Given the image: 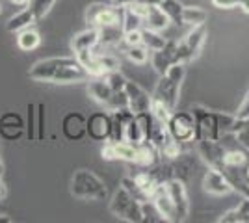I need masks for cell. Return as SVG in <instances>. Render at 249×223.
Masks as SVG:
<instances>
[{"label": "cell", "mask_w": 249, "mask_h": 223, "mask_svg": "<svg viewBox=\"0 0 249 223\" xmlns=\"http://www.w3.org/2000/svg\"><path fill=\"white\" fill-rule=\"evenodd\" d=\"M110 212L115 218L123 220L128 223H142L143 222V214H142V199L134 197L130 191L119 186L115 193L112 195L110 201Z\"/></svg>", "instance_id": "cell-3"}, {"label": "cell", "mask_w": 249, "mask_h": 223, "mask_svg": "<svg viewBox=\"0 0 249 223\" xmlns=\"http://www.w3.org/2000/svg\"><path fill=\"white\" fill-rule=\"evenodd\" d=\"M39 45H41V35H39L37 30H34L32 26L24 28L21 32H17V47L21 51H24V52L36 51Z\"/></svg>", "instance_id": "cell-26"}, {"label": "cell", "mask_w": 249, "mask_h": 223, "mask_svg": "<svg viewBox=\"0 0 249 223\" xmlns=\"http://www.w3.org/2000/svg\"><path fill=\"white\" fill-rule=\"evenodd\" d=\"M26 130V123L17 112H8L0 117V136L6 139H19Z\"/></svg>", "instance_id": "cell-16"}, {"label": "cell", "mask_w": 249, "mask_h": 223, "mask_svg": "<svg viewBox=\"0 0 249 223\" xmlns=\"http://www.w3.org/2000/svg\"><path fill=\"white\" fill-rule=\"evenodd\" d=\"M142 214L145 223H164V218L151 199H142Z\"/></svg>", "instance_id": "cell-34"}, {"label": "cell", "mask_w": 249, "mask_h": 223, "mask_svg": "<svg viewBox=\"0 0 249 223\" xmlns=\"http://www.w3.org/2000/svg\"><path fill=\"white\" fill-rule=\"evenodd\" d=\"M86 119L80 112H69L62 119V132L69 141H80L86 136Z\"/></svg>", "instance_id": "cell-13"}, {"label": "cell", "mask_w": 249, "mask_h": 223, "mask_svg": "<svg viewBox=\"0 0 249 223\" xmlns=\"http://www.w3.org/2000/svg\"><path fill=\"white\" fill-rule=\"evenodd\" d=\"M158 8L167 15V19L173 24H182V10L184 6L178 0H160Z\"/></svg>", "instance_id": "cell-31"}, {"label": "cell", "mask_w": 249, "mask_h": 223, "mask_svg": "<svg viewBox=\"0 0 249 223\" xmlns=\"http://www.w3.org/2000/svg\"><path fill=\"white\" fill-rule=\"evenodd\" d=\"M101 154L104 160H124V162L134 164L136 145L130 141H104Z\"/></svg>", "instance_id": "cell-11"}, {"label": "cell", "mask_w": 249, "mask_h": 223, "mask_svg": "<svg viewBox=\"0 0 249 223\" xmlns=\"http://www.w3.org/2000/svg\"><path fill=\"white\" fill-rule=\"evenodd\" d=\"M106 110L108 112H115V110H121V108H128V97H126V91H114L112 93V99L108 101L106 104Z\"/></svg>", "instance_id": "cell-39"}, {"label": "cell", "mask_w": 249, "mask_h": 223, "mask_svg": "<svg viewBox=\"0 0 249 223\" xmlns=\"http://www.w3.org/2000/svg\"><path fill=\"white\" fill-rule=\"evenodd\" d=\"M212 4H214L216 8H221V10H231V8L238 6L240 0H212Z\"/></svg>", "instance_id": "cell-47"}, {"label": "cell", "mask_w": 249, "mask_h": 223, "mask_svg": "<svg viewBox=\"0 0 249 223\" xmlns=\"http://www.w3.org/2000/svg\"><path fill=\"white\" fill-rule=\"evenodd\" d=\"M242 10L246 11V13H249V0H240V4H238Z\"/></svg>", "instance_id": "cell-49"}, {"label": "cell", "mask_w": 249, "mask_h": 223, "mask_svg": "<svg viewBox=\"0 0 249 223\" xmlns=\"http://www.w3.org/2000/svg\"><path fill=\"white\" fill-rule=\"evenodd\" d=\"M180 153H182V147H180V143L178 141H175V139L169 136V139H167L166 143L162 145V149H160V158H166V160H175L180 156Z\"/></svg>", "instance_id": "cell-38"}, {"label": "cell", "mask_w": 249, "mask_h": 223, "mask_svg": "<svg viewBox=\"0 0 249 223\" xmlns=\"http://www.w3.org/2000/svg\"><path fill=\"white\" fill-rule=\"evenodd\" d=\"M244 173H246V177H248V181H249V164H248V168H246V171H244Z\"/></svg>", "instance_id": "cell-52"}, {"label": "cell", "mask_w": 249, "mask_h": 223, "mask_svg": "<svg viewBox=\"0 0 249 223\" xmlns=\"http://www.w3.org/2000/svg\"><path fill=\"white\" fill-rule=\"evenodd\" d=\"M236 210L240 214V223H249V199L242 197V201L236 206Z\"/></svg>", "instance_id": "cell-45"}, {"label": "cell", "mask_w": 249, "mask_h": 223, "mask_svg": "<svg viewBox=\"0 0 249 223\" xmlns=\"http://www.w3.org/2000/svg\"><path fill=\"white\" fill-rule=\"evenodd\" d=\"M178 91H180L178 82L169 78L167 74H160V80L156 82V87L151 97L160 101L162 104H166L173 112V110H177V104H178Z\"/></svg>", "instance_id": "cell-9"}, {"label": "cell", "mask_w": 249, "mask_h": 223, "mask_svg": "<svg viewBox=\"0 0 249 223\" xmlns=\"http://www.w3.org/2000/svg\"><path fill=\"white\" fill-rule=\"evenodd\" d=\"M45 138V104H37V141Z\"/></svg>", "instance_id": "cell-41"}, {"label": "cell", "mask_w": 249, "mask_h": 223, "mask_svg": "<svg viewBox=\"0 0 249 223\" xmlns=\"http://www.w3.org/2000/svg\"><path fill=\"white\" fill-rule=\"evenodd\" d=\"M173 64H177V39H167V43L151 52V65L158 74H164Z\"/></svg>", "instance_id": "cell-10"}, {"label": "cell", "mask_w": 249, "mask_h": 223, "mask_svg": "<svg viewBox=\"0 0 249 223\" xmlns=\"http://www.w3.org/2000/svg\"><path fill=\"white\" fill-rule=\"evenodd\" d=\"M115 6H121V8H126V6H132V4H145V6H158L160 0H114Z\"/></svg>", "instance_id": "cell-43"}, {"label": "cell", "mask_w": 249, "mask_h": 223, "mask_svg": "<svg viewBox=\"0 0 249 223\" xmlns=\"http://www.w3.org/2000/svg\"><path fill=\"white\" fill-rule=\"evenodd\" d=\"M123 43L126 47L130 45H140L142 43V30H132V32L123 34Z\"/></svg>", "instance_id": "cell-42"}, {"label": "cell", "mask_w": 249, "mask_h": 223, "mask_svg": "<svg viewBox=\"0 0 249 223\" xmlns=\"http://www.w3.org/2000/svg\"><path fill=\"white\" fill-rule=\"evenodd\" d=\"M88 93H89V97L93 99L95 103L106 106L108 101L112 99V93H114V91L110 89V86L106 84L101 76H97V78H91V80L88 82Z\"/></svg>", "instance_id": "cell-21"}, {"label": "cell", "mask_w": 249, "mask_h": 223, "mask_svg": "<svg viewBox=\"0 0 249 223\" xmlns=\"http://www.w3.org/2000/svg\"><path fill=\"white\" fill-rule=\"evenodd\" d=\"M203 190L210 193V195H216V197H221V195H227L232 191L231 184L227 182V179L223 177V173L216 168H208V171L203 177Z\"/></svg>", "instance_id": "cell-14"}, {"label": "cell", "mask_w": 249, "mask_h": 223, "mask_svg": "<svg viewBox=\"0 0 249 223\" xmlns=\"http://www.w3.org/2000/svg\"><path fill=\"white\" fill-rule=\"evenodd\" d=\"M132 179H134L136 186H138V190H140L143 199H151V195L160 186V182L156 181L155 175L147 170V168H143V171H138L136 175H132Z\"/></svg>", "instance_id": "cell-20"}, {"label": "cell", "mask_w": 249, "mask_h": 223, "mask_svg": "<svg viewBox=\"0 0 249 223\" xmlns=\"http://www.w3.org/2000/svg\"><path fill=\"white\" fill-rule=\"evenodd\" d=\"M160 160V151L149 143V141H142L136 145V160L134 164L138 168H151Z\"/></svg>", "instance_id": "cell-19"}, {"label": "cell", "mask_w": 249, "mask_h": 223, "mask_svg": "<svg viewBox=\"0 0 249 223\" xmlns=\"http://www.w3.org/2000/svg\"><path fill=\"white\" fill-rule=\"evenodd\" d=\"M6 193H8V190H6V184L2 182V179H0V199H4L6 197Z\"/></svg>", "instance_id": "cell-48"}, {"label": "cell", "mask_w": 249, "mask_h": 223, "mask_svg": "<svg viewBox=\"0 0 249 223\" xmlns=\"http://www.w3.org/2000/svg\"><path fill=\"white\" fill-rule=\"evenodd\" d=\"M124 141H130V143H142V141H145V132H143V127H142V123H140V119L138 116L134 114V117L126 123V127H124Z\"/></svg>", "instance_id": "cell-30"}, {"label": "cell", "mask_w": 249, "mask_h": 223, "mask_svg": "<svg viewBox=\"0 0 249 223\" xmlns=\"http://www.w3.org/2000/svg\"><path fill=\"white\" fill-rule=\"evenodd\" d=\"M34 22H37V21H36L32 10L26 6L24 10H21L19 13H15L13 17H10V21L6 22V28H8L10 32L17 34V32H21V30H24V28H28V26H32Z\"/></svg>", "instance_id": "cell-25"}, {"label": "cell", "mask_w": 249, "mask_h": 223, "mask_svg": "<svg viewBox=\"0 0 249 223\" xmlns=\"http://www.w3.org/2000/svg\"><path fill=\"white\" fill-rule=\"evenodd\" d=\"M196 119V141L199 139H219L223 136L219 127V112L205 106H194L190 110Z\"/></svg>", "instance_id": "cell-5"}, {"label": "cell", "mask_w": 249, "mask_h": 223, "mask_svg": "<svg viewBox=\"0 0 249 223\" xmlns=\"http://www.w3.org/2000/svg\"><path fill=\"white\" fill-rule=\"evenodd\" d=\"M166 190L173 201L177 214V223L178 222H186L188 216H190V197H188L186 190V182L178 181V179H171L166 182Z\"/></svg>", "instance_id": "cell-7"}, {"label": "cell", "mask_w": 249, "mask_h": 223, "mask_svg": "<svg viewBox=\"0 0 249 223\" xmlns=\"http://www.w3.org/2000/svg\"><path fill=\"white\" fill-rule=\"evenodd\" d=\"M197 149L201 158L208 164V168H219L223 164L225 145L221 139H199Z\"/></svg>", "instance_id": "cell-12"}, {"label": "cell", "mask_w": 249, "mask_h": 223, "mask_svg": "<svg viewBox=\"0 0 249 223\" xmlns=\"http://www.w3.org/2000/svg\"><path fill=\"white\" fill-rule=\"evenodd\" d=\"M112 132V114L106 112H95L86 119V134L95 141H108Z\"/></svg>", "instance_id": "cell-8"}, {"label": "cell", "mask_w": 249, "mask_h": 223, "mask_svg": "<svg viewBox=\"0 0 249 223\" xmlns=\"http://www.w3.org/2000/svg\"><path fill=\"white\" fill-rule=\"evenodd\" d=\"M126 58H128V62H132L136 65H143L147 64V60H149V51H147L145 47L140 43V45H130V47H126Z\"/></svg>", "instance_id": "cell-33"}, {"label": "cell", "mask_w": 249, "mask_h": 223, "mask_svg": "<svg viewBox=\"0 0 249 223\" xmlns=\"http://www.w3.org/2000/svg\"><path fill=\"white\" fill-rule=\"evenodd\" d=\"M101 78H103L106 84L110 86V89H112V91H123L124 87H126V82H128V80H126V78H124L123 74L119 73L117 69L108 71V73L103 74Z\"/></svg>", "instance_id": "cell-36"}, {"label": "cell", "mask_w": 249, "mask_h": 223, "mask_svg": "<svg viewBox=\"0 0 249 223\" xmlns=\"http://www.w3.org/2000/svg\"><path fill=\"white\" fill-rule=\"evenodd\" d=\"M234 117L240 119V121H249V93L242 101V104L238 106V112L234 114Z\"/></svg>", "instance_id": "cell-44"}, {"label": "cell", "mask_w": 249, "mask_h": 223, "mask_svg": "<svg viewBox=\"0 0 249 223\" xmlns=\"http://www.w3.org/2000/svg\"><path fill=\"white\" fill-rule=\"evenodd\" d=\"M149 112H151V114H153L156 119L164 121V123H166L167 119H169V116H171V110H169L166 104H162L160 101L153 99V97H151V110H149Z\"/></svg>", "instance_id": "cell-40"}, {"label": "cell", "mask_w": 249, "mask_h": 223, "mask_svg": "<svg viewBox=\"0 0 249 223\" xmlns=\"http://www.w3.org/2000/svg\"><path fill=\"white\" fill-rule=\"evenodd\" d=\"M123 43V28L121 26H106L99 28V47L112 49L115 45Z\"/></svg>", "instance_id": "cell-27"}, {"label": "cell", "mask_w": 249, "mask_h": 223, "mask_svg": "<svg viewBox=\"0 0 249 223\" xmlns=\"http://www.w3.org/2000/svg\"><path fill=\"white\" fill-rule=\"evenodd\" d=\"M71 47L74 51V56L82 52H91L99 47V28L89 26L88 30H82L80 34H76L71 41Z\"/></svg>", "instance_id": "cell-18"}, {"label": "cell", "mask_w": 249, "mask_h": 223, "mask_svg": "<svg viewBox=\"0 0 249 223\" xmlns=\"http://www.w3.org/2000/svg\"><path fill=\"white\" fill-rule=\"evenodd\" d=\"M86 22L93 28L106 26H121L123 22V8L115 4H101L95 2L86 10Z\"/></svg>", "instance_id": "cell-4"}, {"label": "cell", "mask_w": 249, "mask_h": 223, "mask_svg": "<svg viewBox=\"0 0 249 223\" xmlns=\"http://www.w3.org/2000/svg\"><path fill=\"white\" fill-rule=\"evenodd\" d=\"M143 26V19L140 15H136L130 8H123V22H121V28L124 32H132V30H142Z\"/></svg>", "instance_id": "cell-32"}, {"label": "cell", "mask_w": 249, "mask_h": 223, "mask_svg": "<svg viewBox=\"0 0 249 223\" xmlns=\"http://www.w3.org/2000/svg\"><path fill=\"white\" fill-rule=\"evenodd\" d=\"M2 171H4V166H2V162H0V177H2Z\"/></svg>", "instance_id": "cell-53"}, {"label": "cell", "mask_w": 249, "mask_h": 223, "mask_svg": "<svg viewBox=\"0 0 249 223\" xmlns=\"http://www.w3.org/2000/svg\"><path fill=\"white\" fill-rule=\"evenodd\" d=\"M28 116H26V136L30 141H37V104H28Z\"/></svg>", "instance_id": "cell-35"}, {"label": "cell", "mask_w": 249, "mask_h": 223, "mask_svg": "<svg viewBox=\"0 0 249 223\" xmlns=\"http://www.w3.org/2000/svg\"><path fill=\"white\" fill-rule=\"evenodd\" d=\"M54 2H56V0H28L26 6L32 10L36 21H39V19H43V17L51 11V8L54 6Z\"/></svg>", "instance_id": "cell-37"}, {"label": "cell", "mask_w": 249, "mask_h": 223, "mask_svg": "<svg viewBox=\"0 0 249 223\" xmlns=\"http://www.w3.org/2000/svg\"><path fill=\"white\" fill-rule=\"evenodd\" d=\"M219 223H240V214L236 208H232V210H227V212L223 214L221 218L218 220Z\"/></svg>", "instance_id": "cell-46"}, {"label": "cell", "mask_w": 249, "mask_h": 223, "mask_svg": "<svg viewBox=\"0 0 249 223\" xmlns=\"http://www.w3.org/2000/svg\"><path fill=\"white\" fill-rule=\"evenodd\" d=\"M205 41H207V28H205V24H201V26H192V30H190V32L186 34V37H184V43L188 45V49L192 51L194 58L199 56Z\"/></svg>", "instance_id": "cell-24"}, {"label": "cell", "mask_w": 249, "mask_h": 223, "mask_svg": "<svg viewBox=\"0 0 249 223\" xmlns=\"http://www.w3.org/2000/svg\"><path fill=\"white\" fill-rule=\"evenodd\" d=\"M208 19V13L199 6H184L182 10V24L190 26H201Z\"/></svg>", "instance_id": "cell-29"}, {"label": "cell", "mask_w": 249, "mask_h": 223, "mask_svg": "<svg viewBox=\"0 0 249 223\" xmlns=\"http://www.w3.org/2000/svg\"><path fill=\"white\" fill-rule=\"evenodd\" d=\"M11 4H15V6H26L28 4V0H10Z\"/></svg>", "instance_id": "cell-51"}, {"label": "cell", "mask_w": 249, "mask_h": 223, "mask_svg": "<svg viewBox=\"0 0 249 223\" xmlns=\"http://www.w3.org/2000/svg\"><path fill=\"white\" fill-rule=\"evenodd\" d=\"M0 223H11V218L8 214H0Z\"/></svg>", "instance_id": "cell-50"}, {"label": "cell", "mask_w": 249, "mask_h": 223, "mask_svg": "<svg viewBox=\"0 0 249 223\" xmlns=\"http://www.w3.org/2000/svg\"><path fill=\"white\" fill-rule=\"evenodd\" d=\"M28 76L36 82H49V84H78L91 80V74L86 71V67L78 62L76 56L39 60L30 67Z\"/></svg>", "instance_id": "cell-1"}, {"label": "cell", "mask_w": 249, "mask_h": 223, "mask_svg": "<svg viewBox=\"0 0 249 223\" xmlns=\"http://www.w3.org/2000/svg\"><path fill=\"white\" fill-rule=\"evenodd\" d=\"M71 193L76 199H91V201H103L106 199V186L104 182L89 170L74 171L71 179Z\"/></svg>", "instance_id": "cell-2"}, {"label": "cell", "mask_w": 249, "mask_h": 223, "mask_svg": "<svg viewBox=\"0 0 249 223\" xmlns=\"http://www.w3.org/2000/svg\"><path fill=\"white\" fill-rule=\"evenodd\" d=\"M166 127L169 136L182 143H190L196 141V119L192 112H177L173 110L169 119L166 121Z\"/></svg>", "instance_id": "cell-6"}, {"label": "cell", "mask_w": 249, "mask_h": 223, "mask_svg": "<svg viewBox=\"0 0 249 223\" xmlns=\"http://www.w3.org/2000/svg\"><path fill=\"white\" fill-rule=\"evenodd\" d=\"M126 97H128V108L134 114H142V112H149L151 110V95L147 93L142 86H138L136 82H126Z\"/></svg>", "instance_id": "cell-15"}, {"label": "cell", "mask_w": 249, "mask_h": 223, "mask_svg": "<svg viewBox=\"0 0 249 223\" xmlns=\"http://www.w3.org/2000/svg\"><path fill=\"white\" fill-rule=\"evenodd\" d=\"M143 24H145V28L162 32V30H166L167 26L171 24V21L167 19V15L158 6H149L145 17H143Z\"/></svg>", "instance_id": "cell-23"}, {"label": "cell", "mask_w": 249, "mask_h": 223, "mask_svg": "<svg viewBox=\"0 0 249 223\" xmlns=\"http://www.w3.org/2000/svg\"><path fill=\"white\" fill-rule=\"evenodd\" d=\"M171 166H173V175H175V179L182 182H188L190 181V177H192V171L196 168V162L194 158L186 154V153H180V156L175 160H171Z\"/></svg>", "instance_id": "cell-22"}, {"label": "cell", "mask_w": 249, "mask_h": 223, "mask_svg": "<svg viewBox=\"0 0 249 223\" xmlns=\"http://www.w3.org/2000/svg\"><path fill=\"white\" fill-rule=\"evenodd\" d=\"M151 201L156 205V208L160 210L162 218L166 223H177V214H175V206H173V201L169 197V193L166 190V184H160L155 190V193L151 195Z\"/></svg>", "instance_id": "cell-17"}, {"label": "cell", "mask_w": 249, "mask_h": 223, "mask_svg": "<svg viewBox=\"0 0 249 223\" xmlns=\"http://www.w3.org/2000/svg\"><path fill=\"white\" fill-rule=\"evenodd\" d=\"M167 43V39L158 32V30H151V28H142V45L145 47L149 52H155L158 49H162Z\"/></svg>", "instance_id": "cell-28"}]
</instances>
